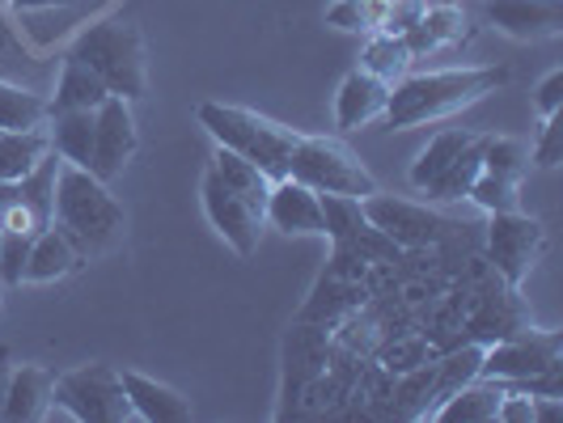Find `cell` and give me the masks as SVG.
Returning a JSON list of instances; mask_svg holds the SVG:
<instances>
[{
  "instance_id": "cell-1",
  "label": "cell",
  "mask_w": 563,
  "mask_h": 423,
  "mask_svg": "<svg viewBox=\"0 0 563 423\" xmlns=\"http://www.w3.org/2000/svg\"><path fill=\"white\" fill-rule=\"evenodd\" d=\"M508 68L496 64H471V68H437V73H407L398 85H390V98H386V127L407 132V127H423V123H437V119H450V114L466 111L483 102L487 93L505 89Z\"/></svg>"
},
{
  "instance_id": "cell-2",
  "label": "cell",
  "mask_w": 563,
  "mask_h": 423,
  "mask_svg": "<svg viewBox=\"0 0 563 423\" xmlns=\"http://www.w3.org/2000/svg\"><path fill=\"white\" fill-rule=\"evenodd\" d=\"M52 225L81 251L85 263H93V258L111 254L114 246L123 242L128 216H123V203L111 196V182L93 178V174L81 166L59 162Z\"/></svg>"
},
{
  "instance_id": "cell-3",
  "label": "cell",
  "mask_w": 563,
  "mask_h": 423,
  "mask_svg": "<svg viewBox=\"0 0 563 423\" xmlns=\"http://www.w3.org/2000/svg\"><path fill=\"white\" fill-rule=\"evenodd\" d=\"M196 119H199V127L221 144V148L254 162L272 182H276V178H288V157H292L301 132L284 127V123L267 119V114L246 111V107H229V102H199Z\"/></svg>"
},
{
  "instance_id": "cell-4",
  "label": "cell",
  "mask_w": 563,
  "mask_h": 423,
  "mask_svg": "<svg viewBox=\"0 0 563 423\" xmlns=\"http://www.w3.org/2000/svg\"><path fill=\"white\" fill-rule=\"evenodd\" d=\"M68 56L81 59L85 68H93V73L102 77V85H107L111 93H119V98H128V102L144 98V89H148L144 38L132 22L111 18V22H98V26L81 30Z\"/></svg>"
},
{
  "instance_id": "cell-5",
  "label": "cell",
  "mask_w": 563,
  "mask_h": 423,
  "mask_svg": "<svg viewBox=\"0 0 563 423\" xmlns=\"http://www.w3.org/2000/svg\"><path fill=\"white\" fill-rule=\"evenodd\" d=\"M288 178L313 187L318 196L365 199L377 191V178L365 169V162L335 136H297V148L288 157Z\"/></svg>"
},
{
  "instance_id": "cell-6",
  "label": "cell",
  "mask_w": 563,
  "mask_h": 423,
  "mask_svg": "<svg viewBox=\"0 0 563 423\" xmlns=\"http://www.w3.org/2000/svg\"><path fill=\"white\" fill-rule=\"evenodd\" d=\"M56 407L77 423H128L136 420L123 377L111 365H81L56 377Z\"/></svg>"
},
{
  "instance_id": "cell-7",
  "label": "cell",
  "mask_w": 563,
  "mask_h": 423,
  "mask_svg": "<svg viewBox=\"0 0 563 423\" xmlns=\"http://www.w3.org/2000/svg\"><path fill=\"white\" fill-rule=\"evenodd\" d=\"M483 246H487V254H483L487 267L508 288H521L530 280V271L542 263V254H547V225L538 216H526L521 208L517 212H492Z\"/></svg>"
},
{
  "instance_id": "cell-8",
  "label": "cell",
  "mask_w": 563,
  "mask_h": 423,
  "mask_svg": "<svg viewBox=\"0 0 563 423\" xmlns=\"http://www.w3.org/2000/svg\"><path fill=\"white\" fill-rule=\"evenodd\" d=\"M361 208H365L368 225H377L390 242H395L398 251H420V246H437V242H445L453 237L462 221H453L445 212H437V208H428V203H416V199H398V196H382V191H373V196L361 199Z\"/></svg>"
},
{
  "instance_id": "cell-9",
  "label": "cell",
  "mask_w": 563,
  "mask_h": 423,
  "mask_svg": "<svg viewBox=\"0 0 563 423\" xmlns=\"http://www.w3.org/2000/svg\"><path fill=\"white\" fill-rule=\"evenodd\" d=\"M563 360V335L560 331H534L521 326L512 335L496 338L483 347V377L505 381V386H526L542 377L547 368H555Z\"/></svg>"
},
{
  "instance_id": "cell-10",
  "label": "cell",
  "mask_w": 563,
  "mask_h": 423,
  "mask_svg": "<svg viewBox=\"0 0 563 423\" xmlns=\"http://www.w3.org/2000/svg\"><path fill=\"white\" fill-rule=\"evenodd\" d=\"M199 203H203L208 225L225 237V246H233V254L251 258V254L258 251V237H263V212H254L246 199L233 196L212 169H203Z\"/></svg>"
},
{
  "instance_id": "cell-11",
  "label": "cell",
  "mask_w": 563,
  "mask_h": 423,
  "mask_svg": "<svg viewBox=\"0 0 563 423\" xmlns=\"http://www.w3.org/2000/svg\"><path fill=\"white\" fill-rule=\"evenodd\" d=\"M136 148H141V136H136L132 102L111 93L93 111V166H89V174L102 178V182H114L123 174V166L136 157Z\"/></svg>"
},
{
  "instance_id": "cell-12",
  "label": "cell",
  "mask_w": 563,
  "mask_h": 423,
  "mask_svg": "<svg viewBox=\"0 0 563 423\" xmlns=\"http://www.w3.org/2000/svg\"><path fill=\"white\" fill-rule=\"evenodd\" d=\"M331 352V331L327 326H310V322H292V331L284 338V390H280V420L297 415L301 390L310 386L313 377L327 365Z\"/></svg>"
},
{
  "instance_id": "cell-13",
  "label": "cell",
  "mask_w": 563,
  "mask_h": 423,
  "mask_svg": "<svg viewBox=\"0 0 563 423\" xmlns=\"http://www.w3.org/2000/svg\"><path fill=\"white\" fill-rule=\"evenodd\" d=\"M263 221L288 237H322V199L297 178H276L263 208Z\"/></svg>"
},
{
  "instance_id": "cell-14",
  "label": "cell",
  "mask_w": 563,
  "mask_h": 423,
  "mask_svg": "<svg viewBox=\"0 0 563 423\" xmlns=\"http://www.w3.org/2000/svg\"><path fill=\"white\" fill-rule=\"evenodd\" d=\"M483 13L500 34L517 43L555 38L563 30V0H487Z\"/></svg>"
},
{
  "instance_id": "cell-15",
  "label": "cell",
  "mask_w": 563,
  "mask_h": 423,
  "mask_svg": "<svg viewBox=\"0 0 563 423\" xmlns=\"http://www.w3.org/2000/svg\"><path fill=\"white\" fill-rule=\"evenodd\" d=\"M52 402H56V372H52V368L47 365H13L0 420H9V423L47 420Z\"/></svg>"
},
{
  "instance_id": "cell-16",
  "label": "cell",
  "mask_w": 563,
  "mask_h": 423,
  "mask_svg": "<svg viewBox=\"0 0 563 423\" xmlns=\"http://www.w3.org/2000/svg\"><path fill=\"white\" fill-rule=\"evenodd\" d=\"M386 98H390V85L368 77L365 68H352L335 93V127L339 132H356L373 119H382L386 111Z\"/></svg>"
},
{
  "instance_id": "cell-17",
  "label": "cell",
  "mask_w": 563,
  "mask_h": 423,
  "mask_svg": "<svg viewBox=\"0 0 563 423\" xmlns=\"http://www.w3.org/2000/svg\"><path fill=\"white\" fill-rule=\"evenodd\" d=\"M119 377H123V390H128V398H132L136 420H144V423H187L191 420V398H183L174 386L153 381V377L136 372V368H123Z\"/></svg>"
},
{
  "instance_id": "cell-18",
  "label": "cell",
  "mask_w": 563,
  "mask_h": 423,
  "mask_svg": "<svg viewBox=\"0 0 563 423\" xmlns=\"http://www.w3.org/2000/svg\"><path fill=\"white\" fill-rule=\"evenodd\" d=\"M471 34H475V26H471V18L457 4H437V9H423V18L402 34V43H407L411 56L423 59L432 56V52H445V47L466 43Z\"/></svg>"
},
{
  "instance_id": "cell-19",
  "label": "cell",
  "mask_w": 563,
  "mask_h": 423,
  "mask_svg": "<svg viewBox=\"0 0 563 423\" xmlns=\"http://www.w3.org/2000/svg\"><path fill=\"white\" fill-rule=\"evenodd\" d=\"M81 267H85L81 251H77L56 225H47L34 233V242H30V263H26V283L68 280V276L81 271Z\"/></svg>"
},
{
  "instance_id": "cell-20",
  "label": "cell",
  "mask_w": 563,
  "mask_h": 423,
  "mask_svg": "<svg viewBox=\"0 0 563 423\" xmlns=\"http://www.w3.org/2000/svg\"><path fill=\"white\" fill-rule=\"evenodd\" d=\"M505 381H492V377H475L471 386L453 390L445 402H437V411L428 415L432 423H492L500 411V398H505Z\"/></svg>"
},
{
  "instance_id": "cell-21",
  "label": "cell",
  "mask_w": 563,
  "mask_h": 423,
  "mask_svg": "<svg viewBox=\"0 0 563 423\" xmlns=\"http://www.w3.org/2000/svg\"><path fill=\"white\" fill-rule=\"evenodd\" d=\"M368 301V288L365 283H343V280H322L313 283L310 301L301 305L297 313V322H310V326H327V331H335L339 322L347 318V313H356L361 305Z\"/></svg>"
},
{
  "instance_id": "cell-22",
  "label": "cell",
  "mask_w": 563,
  "mask_h": 423,
  "mask_svg": "<svg viewBox=\"0 0 563 423\" xmlns=\"http://www.w3.org/2000/svg\"><path fill=\"white\" fill-rule=\"evenodd\" d=\"M111 98V89L102 85V77L93 73V68H85L81 59H64V68H59V81H56V93L47 98V107L52 114H64V111H98L102 102Z\"/></svg>"
},
{
  "instance_id": "cell-23",
  "label": "cell",
  "mask_w": 563,
  "mask_h": 423,
  "mask_svg": "<svg viewBox=\"0 0 563 423\" xmlns=\"http://www.w3.org/2000/svg\"><path fill=\"white\" fill-rule=\"evenodd\" d=\"M52 153L47 127H30V132H0V182H22L26 174L43 166V157Z\"/></svg>"
},
{
  "instance_id": "cell-24",
  "label": "cell",
  "mask_w": 563,
  "mask_h": 423,
  "mask_svg": "<svg viewBox=\"0 0 563 423\" xmlns=\"http://www.w3.org/2000/svg\"><path fill=\"white\" fill-rule=\"evenodd\" d=\"M212 174L225 182L233 196H242L246 203H251L254 212H263L267 208V196H272V178L263 174V169L254 166V162H246V157H238V153H229V148H221L217 144V153H212Z\"/></svg>"
},
{
  "instance_id": "cell-25",
  "label": "cell",
  "mask_w": 563,
  "mask_h": 423,
  "mask_svg": "<svg viewBox=\"0 0 563 423\" xmlns=\"http://www.w3.org/2000/svg\"><path fill=\"white\" fill-rule=\"evenodd\" d=\"M56 123L47 127L52 136V153L68 166H93V111H64L52 114Z\"/></svg>"
},
{
  "instance_id": "cell-26",
  "label": "cell",
  "mask_w": 563,
  "mask_h": 423,
  "mask_svg": "<svg viewBox=\"0 0 563 423\" xmlns=\"http://www.w3.org/2000/svg\"><path fill=\"white\" fill-rule=\"evenodd\" d=\"M475 377H483V343H453L437 356V386H432V411L437 402H445L453 390L471 386Z\"/></svg>"
},
{
  "instance_id": "cell-27",
  "label": "cell",
  "mask_w": 563,
  "mask_h": 423,
  "mask_svg": "<svg viewBox=\"0 0 563 423\" xmlns=\"http://www.w3.org/2000/svg\"><path fill=\"white\" fill-rule=\"evenodd\" d=\"M479 174H483V136H475L423 191H428V199H437V203H457V199L471 196V187H475Z\"/></svg>"
},
{
  "instance_id": "cell-28",
  "label": "cell",
  "mask_w": 563,
  "mask_h": 423,
  "mask_svg": "<svg viewBox=\"0 0 563 423\" xmlns=\"http://www.w3.org/2000/svg\"><path fill=\"white\" fill-rule=\"evenodd\" d=\"M437 356H441V347L423 335L420 326L398 331V335H390L382 347H377V352H373V360L386 368L390 377H398V372H411V368H420V365H432Z\"/></svg>"
},
{
  "instance_id": "cell-29",
  "label": "cell",
  "mask_w": 563,
  "mask_h": 423,
  "mask_svg": "<svg viewBox=\"0 0 563 423\" xmlns=\"http://www.w3.org/2000/svg\"><path fill=\"white\" fill-rule=\"evenodd\" d=\"M411 64H416V56L407 52L402 38H395V34H368L365 52H361V68H365L368 77H377V81H386V85H398L411 73Z\"/></svg>"
},
{
  "instance_id": "cell-30",
  "label": "cell",
  "mask_w": 563,
  "mask_h": 423,
  "mask_svg": "<svg viewBox=\"0 0 563 423\" xmlns=\"http://www.w3.org/2000/svg\"><path fill=\"white\" fill-rule=\"evenodd\" d=\"M471 141H475V132H462V127H445V132H437V136L420 148V157L411 162V174H407V178H411V187L423 191V187H428L441 169L450 166L453 157H457Z\"/></svg>"
},
{
  "instance_id": "cell-31",
  "label": "cell",
  "mask_w": 563,
  "mask_h": 423,
  "mask_svg": "<svg viewBox=\"0 0 563 423\" xmlns=\"http://www.w3.org/2000/svg\"><path fill=\"white\" fill-rule=\"evenodd\" d=\"M47 119H52L47 98L13 81H0V132H30V127H43Z\"/></svg>"
},
{
  "instance_id": "cell-32",
  "label": "cell",
  "mask_w": 563,
  "mask_h": 423,
  "mask_svg": "<svg viewBox=\"0 0 563 423\" xmlns=\"http://www.w3.org/2000/svg\"><path fill=\"white\" fill-rule=\"evenodd\" d=\"M318 199H322V237H331V246L352 242L368 225L361 199L352 196H318Z\"/></svg>"
},
{
  "instance_id": "cell-33",
  "label": "cell",
  "mask_w": 563,
  "mask_h": 423,
  "mask_svg": "<svg viewBox=\"0 0 563 423\" xmlns=\"http://www.w3.org/2000/svg\"><path fill=\"white\" fill-rule=\"evenodd\" d=\"M390 0H335L327 4V26L343 34H377Z\"/></svg>"
},
{
  "instance_id": "cell-34",
  "label": "cell",
  "mask_w": 563,
  "mask_h": 423,
  "mask_svg": "<svg viewBox=\"0 0 563 423\" xmlns=\"http://www.w3.org/2000/svg\"><path fill=\"white\" fill-rule=\"evenodd\" d=\"M483 169L521 182V174L530 169V148L512 136H483Z\"/></svg>"
},
{
  "instance_id": "cell-35",
  "label": "cell",
  "mask_w": 563,
  "mask_h": 423,
  "mask_svg": "<svg viewBox=\"0 0 563 423\" xmlns=\"http://www.w3.org/2000/svg\"><path fill=\"white\" fill-rule=\"evenodd\" d=\"M466 199H471L475 208H483L487 216H492V212H517V208H521V182H512V178H500V174H487V169H483Z\"/></svg>"
},
{
  "instance_id": "cell-36",
  "label": "cell",
  "mask_w": 563,
  "mask_h": 423,
  "mask_svg": "<svg viewBox=\"0 0 563 423\" xmlns=\"http://www.w3.org/2000/svg\"><path fill=\"white\" fill-rule=\"evenodd\" d=\"M30 242H34V233H13V229H4V237H0V283H4V292L26 283Z\"/></svg>"
},
{
  "instance_id": "cell-37",
  "label": "cell",
  "mask_w": 563,
  "mask_h": 423,
  "mask_svg": "<svg viewBox=\"0 0 563 423\" xmlns=\"http://www.w3.org/2000/svg\"><path fill=\"white\" fill-rule=\"evenodd\" d=\"M530 162L538 169H555L563 162V111L542 119V132H538L534 148H530Z\"/></svg>"
},
{
  "instance_id": "cell-38",
  "label": "cell",
  "mask_w": 563,
  "mask_h": 423,
  "mask_svg": "<svg viewBox=\"0 0 563 423\" xmlns=\"http://www.w3.org/2000/svg\"><path fill=\"white\" fill-rule=\"evenodd\" d=\"M423 9H428L423 0H390V4H386V18H382V30H377V34H395V38H402V34H407V30H411L423 18Z\"/></svg>"
},
{
  "instance_id": "cell-39",
  "label": "cell",
  "mask_w": 563,
  "mask_h": 423,
  "mask_svg": "<svg viewBox=\"0 0 563 423\" xmlns=\"http://www.w3.org/2000/svg\"><path fill=\"white\" fill-rule=\"evenodd\" d=\"M534 111L547 119V114L563 111V73H547L542 85L534 89Z\"/></svg>"
},
{
  "instance_id": "cell-40",
  "label": "cell",
  "mask_w": 563,
  "mask_h": 423,
  "mask_svg": "<svg viewBox=\"0 0 563 423\" xmlns=\"http://www.w3.org/2000/svg\"><path fill=\"white\" fill-rule=\"evenodd\" d=\"M9 377H13V352L0 347V411H4V394H9Z\"/></svg>"
},
{
  "instance_id": "cell-41",
  "label": "cell",
  "mask_w": 563,
  "mask_h": 423,
  "mask_svg": "<svg viewBox=\"0 0 563 423\" xmlns=\"http://www.w3.org/2000/svg\"><path fill=\"white\" fill-rule=\"evenodd\" d=\"M56 4H68V0H13V9H56Z\"/></svg>"
},
{
  "instance_id": "cell-42",
  "label": "cell",
  "mask_w": 563,
  "mask_h": 423,
  "mask_svg": "<svg viewBox=\"0 0 563 423\" xmlns=\"http://www.w3.org/2000/svg\"><path fill=\"white\" fill-rule=\"evenodd\" d=\"M0 313H4V283H0Z\"/></svg>"
},
{
  "instance_id": "cell-43",
  "label": "cell",
  "mask_w": 563,
  "mask_h": 423,
  "mask_svg": "<svg viewBox=\"0 0 563 423\" xmlns=\"http://www.w3.org/2000/svg\"><path fill=\"white\" fill-rule=\"evenodd\" d=\"M0 237H4V225H0Z\"/></svg>"
},
{
  "instance_id": "cell-44",
  "label": "cell",
  "mask_w": 563,
  "mask_h": 423,
  "mask_svg": "<svg viewBox=\"0 0 563 423\" xmlns=\"http://www.w3.org/2000/svg\"><path fill=\"white\" fill-rule=\"evenodd\" d=\"M445 4H457V0H445Z\"/></svg>"
}]
</instances>
